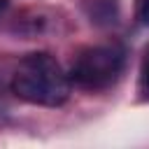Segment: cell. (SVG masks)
Listing matches in <instances>:
<instances>
[{
    "label": "cell",
    "instance_id": "3",
    "mask_svg": "<svg viewBox=\"0 0 149 149\" xmlns=\"http://www.w3.org/2000/svg\"><path fill=\"white\" fill-rule=\"evenodd\" d=\"M84 12L98 26H112L119 19L116 0H84Z\"/></svg>",
    "mask_w": 149,
    "mask_h": 149
},
{
    "label": "cell",
    "instance_id": "6",
    "mask_svg": "<svg viewBox=\"0 0 149 149\" xmlns=\"http://www.w3.org/2000/svg\"><path fill=\"white\" fill-rule=\"evenodd\" d=\"M5 7H7V0H0V12H2Z\"/></svg>",
    "mask_w": 149,
    "mask_h": 149
},
{
    "label": "cell",
    "instance_id": "1",
    "mask_svg": "<svg viewBox=\"0 0 149 149\" xmlns=\"http://www.w3.org/2000/svg\"><path fill=\"white\" fill-rule=\"evenodd\" d=\"M12 93L30 105L58 107L70 95V79L54 56L37 51L28 54L12 77Z\"/></svg>",
    "mask_w": 149,
    "mask_h": 149
},
{
    "label": "cell",
    "instance_id": "4",
    "mask_svg": "<svg viewBox=\"0 0 149 149\" xmlns=\"http://www.w3.org/2000/svg\"><path fill=\"white\" fill-rule=\"evenodd\" d=\"M137 88L142 93L144 100H149V47L144 49L142 63H140V79H137Z\"/></svg>",
    "mask_w": 149,
    "mask_h": 149
},
{
    "label": "cell",
    "instance_id": "2",
    "mask_svg": "<svg viewBox=\"0 0 149 149\" xmlns=\"http://www.w3.org/2000/svg\"><path fill=\"white\" fill-rule=\"evenodd\" d=\"M123 70V54L116 47H88L74 58L68 79L81 88L100 91L112 86Z\"/></svg>",
    "mask_w": 149,
    "mask_h": 149
},
{
    "label": "cell",
    "instance_id": "5",
    "mask_svg": "<svg viewBox=\"0 0 149 149\" xmlns=\"http://www.w3.org/2000/svg\"><path fill=\"white\" fill-rule=\"evenodd\" d=\"M137 14L142 19V23L149 26V0H140V7H137Z\"/></svg>",
    "mask_w": 149,
    "mask_h": 149
}]
</instances>
